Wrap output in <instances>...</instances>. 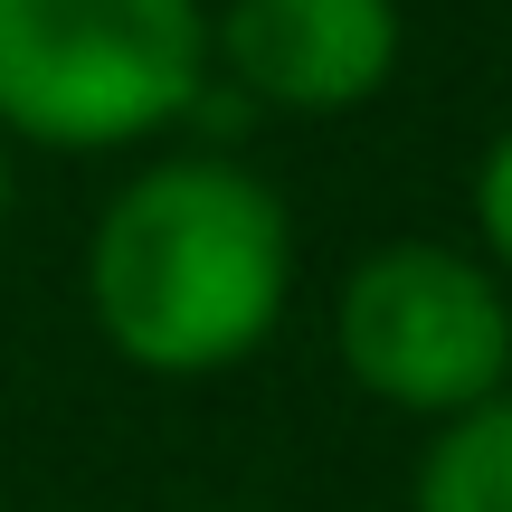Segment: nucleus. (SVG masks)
Masks as SVG:
<instances>
[{
  "label": "nucleus",
  "mask_w": 512,
  "mask_h": 512,
  "mask_svg": "<svg viewBox=\"0 0 512 512\" xmlns=\"http://www.w3.org/2000/svg\"><path fill=\"white\" fill-rule=\"evenodd\" d=\"M209 95L200 0H0V133L114 152Z\"/></svg>",
  "instance_id": "nucleus-2"
},
{
  "label": "nucleus",
  "mask_w": 512,
  "mask_h": 512,
  "mask_svg": "<svg viewBox=\"0 0 512 512\" xmlns=\"http://www.w3.org/2000/svg\"><path fill=\"white\" fill-rule=\"evenodd\" d=\"M408 512H512V389L446 418L418 456Z\"/></svg>",
  "instance_id": "nucleus-5"
},
{
  "label": "nucleus",
  "mask_w": 512,
  "mask_h": 512,
  "mask_svg": "<svg viewBox=\"0 0 512 512\" xmlns=\"http://www.w3.org/2000/svg\"><path fill=\"white\" fill-rule=\"evenodd\" d=\"M0 512H10V484H0Z\"/></svg>",
  "instance_id": "nucleus-8"
},
{
  "label": "nucleus",
  "mask_w": 512,
  "mask_h": 512,
  "mask_svg": "<svg viewBox=\"0 0 512 512\" xmlns=\"http://www.w3.org/2000/svg\"><path fill=\"white\" fill-rule=\"evenodd\" d=\"M294 294V219L247 162L181 152L133 171L86 238V313L143 380H219L256 361Z\"/></svg>",
  "instance_id": "nucleus-1"
},
{
  "label": "nucleus",
  "mask_w": 512,
  "mask_h": 512,
  "mask_svg": "<svg viewBox=\"0 0 512 512\" xmlns=\"http://www.w3.org/2000/svg\"><path fill=\"white\" fill-rule=\"evenodd\" d=\"M332 342H342V370L361 399L446 427L494 389H512V294L465 247L389 238L342 275Z\"/></svg>",
  "instance_id": "nucleus-3"
},
{
  "label": "nucleus",
  "mask_w": 512,
  "mask_h": 512,
  "mask_svg": "<svg viewBox=\"0 0 512 512\" xmlns=\"http://www.w3.org/2000/svg\"><path fill=\"white\" fill-rule=\"evenodd\" d=\"M475 228H484V266L512 275V124L494 133V152L475 162Z\"/></svg>",
  "instance_id": "nucleus-6"
},
{
  "label": "nucleus",
  "mask_w": 512,
  "mask_h": 512,
  "mask_svg": "<svg viewBox=\"0 0 512 512\" xmlns=\"http://www.w3.org/2000/svg\"><path fill=\"white\" fill-rule=\"evenodd\" d=\"M0 228H10V143H0Z\"/></svg>",
  "instance_id": "nucleus-7"
},
{
  "label": "nucleus",
  "mask_w": 512,
  "mask_h": 512,
  "mask_svg": "<svg viewBox=\"0 0 512 512\" xmlns=\"http://www.w3.org/2000/svg\"><path fill=\"white\" fill-rule=\"evenodd\" d=\"M399 0H228L209 19V67L275 114H351L399 76Z\"/></svg>",
  "instance_id": "nucleus-4"
}]
</instances>
